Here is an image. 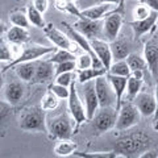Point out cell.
Here are the masks:
<instances>
[{
    "label": "cell",
    "mask_w": 158,
    "mask_h": 158,
    "mask_svg": "<svg viewBox=\"0 0 158 158\" xmlns=\"http://www.w3.org/2000/svg\"><path fill=\"white\" fill-rule=\"evenodd\" d=\"M74 28L79 33H82L88 40L103 38V21L102 20H90L87 17H79L78 21L74 23Z\"/></svg>",
    "instance_id": "obj_11"
},
{
    "label": "cell",
    "mask_w": 158,
    "mask_h": 158,
    "mask_svg": "<svg viewBox=\"0 0 158 158\" xmlns=\"http://www.w3.org/2000/svg\"><path fill=\"white\" fill-rule=\"evenodd\" d=\"M157 21H158V12L157 11H152V13L146 19L133 20V21H128L127 24L132 28L133 34H135V38L140 40L144 34L154 31L156 25H157Z\"/></svg>",
    "instance_id": "obj_12"
},
{
    "label": "cell",
    "mask_w": 158,
    "mask_h": 158,
    "mask_svg": "<svg viewBox=\"0 0 158 158\" xmlns=\"http://www.w3.org/2000/svg\"><path fill=\"white\" fill-rule=\"evenodd\" d=\"M42 31L45 33V36L48 37V40L57 49H65V50L73 52V53H77V50L79 49V46L67 36L66 32L63 33L56 25H53V24H46Z\"/></svg>",
    "instance_id": "obj_9"
},
{
    "label": "cell",
    "mask_w": 158,
    "mask_h": 158,
    "mask_svg": "<svg viewBox=\"0 0 158 158\" xmlns=\"http://www.w3.org/2000/svg\"><path fill=\"white\" fill-rule=\"evenodd\" d=\"M13 61V53L11 44L6 42L4 40L0 38V62H11Z\"/></svg>",
    "instance_id": "obj_36"
},
{
    "label": "cell",
    "mask_w": 158,
    "mask_h": 158,
    "mask_svg": "<svg viewBox=\"0 0 158 158\" xmlns=\"http://www.w3.org/2000/svg\"><path fill=\"white\" fill-rule=\"evenodd\" d=\"M116 7V4L111 3H98L96 6L85 8L81 11V15L83 17H87L90 20H102L104 16H107L110 12L113 11V8ZM81 16V17H82Z\"/></svg>",
    "instance_id": "obj_20"
},
{
    "label": "cell",
    "mask_w": 158,
    "mask_h": 158,
    "mask_svg": "<svg viewBox=\"0 0 158 158\" xmlns=\"http://www.w3.org/2000/svg\"><path fill=\"white\" fill-rule=\"evenodd\" d=\"M75 123L73 121L71 115L59 113L48 118V135L50 140H61V138H71L75 133L74 131Z\"/></svg>",
    "instance_id": "obj_3"
},
{
    "label": "cell",
    "mask_w": 158,
    "mask_h": 158,
    "mask_svg": "<svg viewBox=\"0 0 158 158\" xmlns=\"http://www.w3.org/2000/svg\"><path fill=\"white\" fill-rule=\"evenodd\" d=\"M9 21H11L12 25H16V27H23L27 29L31 27L28 15H27V12H24L23 9H15V11L9 13Z\"/></svg>",
    "instance_id": "obj_30"
},
{
    "label": "cell",
    "mask_w": 158,
    "mask_h": 158,
    "mask_svg": "<svg viewBox=\"0 0 158 158\" xmlns=\"http://www.w3.org/2000/svg\"><path fill=\"white\" fill-rule=\"evenodd\" d=\"M144 58L154 82L158 81V42L154 38L149 40L144 46Z\"/></svg>",
    "instance_id": "obj_17"
},
{
    "label": "cell",
    "mask_w": 158,
    "mask_h": 158,
    "mask_svg": "<svg viewBox=\"0 0 158 158\" xmlns=\"http://www.w3.org/2000/svg\"><path fill=\"white\" fill-rule=\"evenodd\" d=\"M54 3H56V8L58 9V11L74 15V16H77L78 19L82 16L81 11L77 8V6L74 4L73 0H54Z\"/></svg>",
    "instance_id": "obj_32"
},
{
    "label": "cell",
    "mask_w": 158,
    "mask_h": 158,
    "mask_svg": "<svg viewBox=\"0 0 158 158\" xmlns=\"http://www.w3.org/2000/svg\"><path fill=\"white\" fill-rule=\"evenodd\" d=\"M154 96H156V102H157V108H156V113H154V123H153V128H154L156 131H158V81H156Z\"/></svg>",
    "instance_id": "obj_43"
},
{
    "label": "cell",
    "mask_w": 158,
    "mask_h": 158,
    "mask_svg": "<svg viewBox=\"0 0 158 158\" xmlns=\"http://www.w3.org/2000/svg\"><path fill=\"white\" fill-rule=\"evenodd\" d=\"M7 31H8L7 24L4 23V21H2V20H0V38L4 37V34L7 33Z\"/></svg>",
    "instance_id": "obj_45"
},
{
    "label": "cell",
    "mask_w": 158,
    "mask_h": 158,
    "mask_svg": "<svg viewBox=\"0 0 158 158\" xmlns=\"http://www.w3.org/2000/svg\"><path fill=\"white\" fill-rule=\"evenodd\" d=\"M108 73L113 74V75H118V77H129L132 71L129 66H128L127 59H117V61H113L111 63L110 69H108Z\"/></svg>",
    "instance_id": "obj_28"
},
{
    "label": "cell",
    "mask_w": 158,
    "mask_h": 158,
    "mask_svg": "<svg viewBox=\"0 0 158 158\" xmlns=\"http://www.w3.org/2000/svg\"><path fill=\"white\" fill-rule=\"evenodd\" d=\"M24 94H25V86L24 82L20 81H11L4 85L3 87V98L6 103L11 106H16L23 100Z\"/></svg>",
    "instance_id": "obj_14"
},
{
    "label": "cell",
    "mask_w": 158,
    "mask_h": 158,
    "mask_svg": "<svg viewBox=\"0 0 158 158\" xmlns=\"http://www.w3.org/2000/svg\"><path fill=\"white\" fill-rule=\"evenodd\" d=\"M83 100H85V107H86V112H87V118L88 121L94 117V115L96 113V111L100 108L99 106V99L96 95V90H95V82L90 81L83 83Z\"/></svg>",
    "instance_id": "obj_13"
},
{
    "label": "cell",
    "mask_w": 158,
    "mask_h": 158,
    "mask_svg": "<svg viewBox=\"0 0 158 158\" xmlns=\"http://www.w3.org/2000/svg\"><path fill=\"white\" fill-rule=\"evenodd\" d=\"M141 120V113L138 108L135 106L133 102L125 100L123 102L121 107L118 108L117 113V121H116V128L117 131H128L131 128L136 127Z\"/></svg>",
    "instance_id": "obj_6"
},
{
    "label": "cell",
    "mask_w": 158,
    "mask_h": 158,
    "mask_svg": "<svg viewBox=\"0 0 158 158\" xmlns=\"http://www.w3.org/2000/svg\"><path fill=\"white\" fill-rule=\"evenodd\" d=\"M125 59H127V62H128V66H129L131 71H135V70H145V69H148L145 58L142 57V56H140L138 53H131Z\"/></svg>",
    "instance_id": "obj_31"
},
{
    "label": "cell",
    "mask_w": 158,
    "mask_h": 158,
    "mask_svg": "<svg viewBox=\"0 0 158 158\" xmlns=\"http://www.w3.org/2000/svg\"><path fill=\"white\" fill-rule=\"evenodd\" d=\"M46 111L41 106H31L20 112L19 128L24 132L34 133H48V118Z\"/></svg>",
    "instance_id": "obj_2"
},
{
    "label": "cell",
    "mask_w": 158,
    "mask_h": 158,
    "mask_svg": "<svg viewBox=\"0 0 158 158\" xmlns=\"http://www.w3.org/2000/svg\"><path fill=\"white\" fill-rule=\"evenodd\" d=\"M59 100H61V99H59L52 90H48L45 95L42 96L40 106H41L42 110L46 111V112L48 111H54V110H57V108H58Z\"/></svg>",
    "instance_id": "obj_29"
},
{
    "label": "cell",
    "mask_w": 158,
    "mask_h": 158,
    "mask_svg": "<svg viewBox=\"0 0 158 158\" xmlns=\"http://www.w3.org/2000/svg\"><path fill=\"white\" fill-rule=\"evenodd\" d=\"M133 103H135V106L138 108L141 116H144V117L154 116L156 108H157V102H156V96L153 95V94L141 91L135 98Z\"/></svg>",
    "instance_id": "obj_18"
},
{
    "label": "cell",
    "mask_w": 158,
    "mask_h": 158,
    "mask_svg": "<svg viewBox=\"0 0 158 158\" xmlns=\"http://www.w3.org/2000/svg\"><path fill=\"white\" fill-rule=\"evenodd\" d=\"M33 62L34 61L23 62L13 67L15 71H16V75L19 77V79H21L23 82H28V83L32 82L34 74H36V63H33Z\"/></svg>",
    "instance_id": "obj_24"
},
{
    "label": "cell",
    "mask_w": 158,
    "mask_h": 158,
    "mask_svg": "<svg viewBox=\"0 0 158 158\" xmlns=\"http://www.w3.org/2000/svg\"><path fill=\"white\" fill-rule=\"evenodd\" d=\"M6 37H7V41L8 42H12V44H23L28 42L31 40V33L27 28H23V27H16L13 25L12 28H9L7 33H6Z\"/></svg>",
    "instance_id": "obj_22"
},
{
    "label": "cell",
    "mask_w": 158,
    "mask_h": 158,
    "mask_svg": "<svg viewBox=\"0 0 158 158\" xmlns=\"http://www.w3.org/2000/svg\"><path fill=\"white\" fill-rule=\"evenodd\" d=\"M57 50V48H50V46H42V45H32V46H28V48H24L21 54L15 58L13 61H11L8 65L4 66L3 69V73L6 74L8 70L13 69L19 63H23V62H31V61H37L40 58H44L52 54Z\"/></svg>",
    "instance_id": "obj_7"
},
{
    "label": "cell",
    "mask_w": 158,
    "mask_h": 158,
    "mask_svg": "<svg viewBox=\"0 0 158 158\" xmlns=\"http://www.w3.org/2000/svg\"><path fill=\"white\" fill-rule=\"evenodd\" d=\"M67 107H69V113L71 115L74 123H75L74 131L77 133L78 128L81 127L83 123L88 121V118H87L85 103H83V100L79 98V94L75 88V81H74L70 86V95H69V99H67Z\"/></svg>",
    "instance_id": "obj_8"
},
{
    "label": "cell",
    "mask_w": 158,
    "mask_h": 158,
    "mask_svg": "<svg viewBox=\"0 0 158 158\" xmlns=\"http://www.w3.org/2000/svg\"><path fill=\"white\" fill-rule=\"evenodd\" d=\"M107 69L102 67V69H95V67H90V69H86V70H81V71H77V81L83 85L86 82H90V81H95L98 77H102V75H106L107 74Z\"/></svg>",
    "instance_id": "obj_25"
},
{
    "label": "cell",
    "mask_w": 158,
    "mask_h": 158,
    "mask_svg": "<svg viewBox=\"0 0 158 158\" xmlns=\"http://www.w3.org/2000/svg\"><path fill=\"white\" fill-rule=\"evenodd\" d=\"M90 45L92 48L94 53L96 54V57L102 61L103 66L108 70L111 63L113 62V56L111 52L110 42L106 41L104 38H92V40H90Z\"/></svg>",
    "instance_id": "obj_15"
},
{
    "label": "cell",
    "mask_w": 158,
    "mask_h": 158,
    "mask_svg": "<svg viewBox=\"0 0 158 158\" xmlns=\"http://www.w3.org/2000/svg\"><path fill=\"white\" fill-rule=\"evenodd\" d=\"M95 90L99 99V106L100 107H115L116 106V95L111 86L110 81L106 75L98 77L95 81Z\"/></svg>",
    "instance_id": "obj_10"
},
{
    "label": "cell",
    "mask_w": 158,
    "mask_h": 158,
    "mask_svg": "<svg viewBox=\"0 0 158 158\" xmlns=\"http://www.w3.org/2000/svg\"><path fill=\"white\" fill-rule=\"evenodd\" d=\"M75 58H77L75 53L65 50V49H57L54 53H52V56L49 57L48 59L52 63L56 65V63H61V62H65V61H74Z\"/></svg>",
    "instance_id": "obj_33"
},
{
    "label": "cell",
    "mask_w": 158,
    "mask_h": 158,
    "mask_svg": "<svg viewBox=\"0 0 158 158\" xmlns=\"http://www.w3.org/2000/svg\"><path fill=\"white\" fill-rule=\"evenodd\" d=\"M54 70H56L54 63H52L49 59L38 61L36 63V74H34L31 85H45V83L52 82V79L56 78Z\"/></svg>",
    "instance_id": "obj_16"
},
{
    "label": "cell",
    "mask_w": 158,
    "mask_h": 158,
    "mask_svg": "<svg viewBox=\"0 0 158 158\" xmlns=\"http://www.w3.org/2000/svg\"><path fill=\"white\" fill-rule=\"evenodd\" d=\"M77 142L73 141L71 138H61V140H57L56 145L53 148V152L58 157H69L73 156L77 152Z\"/></svg>",
    "instance_id": "obj_21"
},
{
    "label": "cell",
    "mask_w": 158,
    "mask_h": 158,
    "mask_svg": "<svg viewBox=\"0 0 158 158\" xmlns=\"http://www.w3.org/2000/svg\"><path fill=\"white\" fill-rule=\"evenodd\" d=\"M153 9L146 6L145 3L142 4H138V6H136L135 11H133V16H135V20H142V19H146L149 15L152 13Z\"/></svg>",
    "instance_id": "obj_39"
},
{
    "label": "cell",
    "mask_w": 158,
    "mask_h": 158,
    "mask_svg": "<svg viewBox=\"0 0 158 158\" xmlns=\"http://www.w3.org/2000/svg\"><path fill=\"white\" fill-rule=\"evenodd\" d=\"M142 85H144V79H138L136 77H133L132 74L128 77V82H127V99L129 102H133L135 98L141 92L142 90Z\"/></svg>",
    "instance_id": "obj_26"
},
{
    "label": "cell",
    "mask_w": 158,
    "mask_h": 158,
    "mask_svg": "<svg viewBox=\"0 0 158 158\" xmlns=\"http://www.w3.org/2000/svg\"><path fill=\"white\" fill-rule=\"evenodd\" d=\"M142 3H145L146 6H149L153 11L158 12V0H141Z\"/></svg>",
    "instance_id": "obj_44"
},
{
    "label": "cell",
    "mask_w": 158,
    "mask_h": 158,
    "mask_svg": "<svg viewBox=\"0 0 158 158\" xmlns=\"http://www.w3.org/2000/svg\"><path fill=\"white\" fill-rule=\"evenodd\" d=\"M98 3H111V4H116V6H118L123 0H96Z\"/></svg>",
    "instance_id": "obj_47"
},
{
    "label": "cell",
    "mask_w": 158,
    "mask_h": 158,
    "mask_svg": "<svg viewBox=\"0 0 158 158\" xmlns=\"http://www.w3.org/2000/svg\"><path fill=\"white\" fill-rule=\"evenodd\" d=\"M92 63H94V57L91 56L90 53L83 52V54H81L79 57L75 58V67H77V71L86 70V69L92 67Z\"/></svg>",
    "instance_id": "obj_34"
},
{
    "label": "cell",
    "mask_w": 158,
    "mask_h": 158,
    "mask_svg": "<svg viewBox=\"0 0 158 158\" xmlns=\"http://www.w3.org/2000/svg\"><path fill=\"white\" fill-rule=\"evenodd\" d=\"M124 2L118 4V9H113L103 20V38L108 42H112L118 37L121 27L124 24Z\"/></svg>",
    "instance_id": "obj_5"
},
{
    "label": "cell",
    "mask_w": 158,
    "mask_h": 158,
    "mask_svg": "<svg viewBox=\"0 0 158 158\" xmlns=\"http://www.w3.org/2000/svg\"><path fill=\"white\" fill-rule=\"evenodd\" d=\"M9 106L11 104H6V103H0V121H4L6 118L9 116V113H11V111H9Z\"/></svg>",
    "instance_id": "obj_42"
},
{
    "label": "cell",
    "mask_w": 158,
    "mask_h": 158,
    "mask_svg": "<svg viewBox=\"0 0 158 158\" xmlns=\"http://www.w3.org/2000/svg\"><path fill=\"white\" fill-rule=\"evenodd\" d=\"M150 146H152L150 137L145 135L144 132H136L118 138L115 146H113V152L121 154L124 158L136 157V156L140 157L141 153L149 150Z\"/></svg>",
    "instance_id": "obj_1"
},
{
    "label": "cell",
    "mask_w": 158,
    "mask_h": 158,
    "mask_svg": "<svg viewBox=\"0 0 158 158\" xmlns=\"http://www.w3.org/2000/svg\"><path fill=\"white\" fill-rule=\"evenodd\" d=\"M73 156L82 157V158H118V157H123L121 154H118V153L113 152V150L112 152H96V153H78V152H75Z\"/></svg>",
    "instance_id": "obj_35"
},
{
    "label": "cell",
    "mask_w": 158,
    "mask_h": 158,
    "mask_svg": "<svg viewBox=\"0 0 158 158\" xmlns=\"http://www.w3.org/2000/svg\"><path fill=\"white\" fill-rule=\"evenodd\" d=\"M49 90H52L59 99H69V95H70V87L58 85V83L54 82L53 85H50Z\"/></svg>",
    "instance_id": "obj_40"
},
{
    "label": "cell",
    "mask_w": 158,
    "mask_h": 158,
    "mask_svg": "<svg viewBox=\"0 0 158 158\" xmlns=\"http://www.w3.org/2000/svg\"><path fill=\"white\" fill-rule=\"evenodd\" d=\"M27 15H28V19H29V23H31V25L36 27L38 29H44V28H45L46 23H45V19H44V13L40 12L38 9L33 6V4L28 6Z\"/></svg>",
    "instance_id": "obj_27"
},
{
    "label": "cell",
    "mask_w": 158,
    "mask_h": 158,
    "mask_svg": "<svg viewBox=\"0 0 158 158\" xmlns=\"http://www.w3.org/2000/svg\"><path fill=\"white\" fill-rule=\"evenodd\" d=\"M32 4L34 7H36L40 12H42V13H45L48 11V8H49V0H32Z\"/></svg>",
    "instance_id": "obj_41"
},
{
    "label": "cell",
    "mask_w": 158,
    "mask_h": 158,
    "mask_svg": "<svg viewBox=\"0 0 158 158\" xmlns=\"http://www.w3.org/2000/svg\"><path fill=\"white\" fill-rule=\"evenodd\" d=\"M77 79V74H74V71H69V73H62L59 75H56V83L58 85H62V86H66V87H70L71 83Z\"/></svg>",
    "instance_id": "obj_37"
},
{
    "label": "cell",
    "mask_w": 158,
    "mask_h": 158,
    "mask_svg": "<svg viewBox=\"0 0 158 158\" xmlns=\"http://www.w3.org/2000/svg\"><path fill=\"white\" fill-rule=\"evenodd\" d=\"M118 111L115 107H100L91 118V127L96 135H103L116 128Z\"/></svg>",
    "instance_id": "obj_4"
},
{
    "label": "cell",
    "mask_w": 158,
    "mask_h": 158,
    "mask_svg": "<svg viewBox=\"0 0 158 158\" xmlns=\"http://www.w3.org/2000/svg\"><path fill=\"white\" fill-rule=\"evenodd\" d=\"M111 52L113 56V61L117 59H125L131 54V45L124 38H116L115 41L110 42Z\"/></svg>",
    "instance_id": "obj_23"
},
{
    "label": "cell",
    "mask_w": 158,
    "mask_h": 158,
    "mask_svg": "<svg viewBox=\"0 0 158 158\" xmlns=\"http://www.w3.org/2000/svg\"><path fill=\"white\" fill-rule=\"evenodd\" d=\"M54 73L56 75H59L62 73H69V71H77V67H75V59L74 61H65V62H61V63H56L54 65Z\"/></svg>",
    "instance_id": "obj_38"
},
{
    "label": "cell",
    "mask_w": 158,
    "mask_h": 158,
    "mask_svg": "<svg viewBox=\"0 0 158 158\" xmlns=\"http://www.w3.org/2000/svg\"><path fill=\"white\" fill-rule=\"evenodd\" d=\"M3 75H4L3 70H0V91H3V87H4V78H3Z\"/></svg>",
    "instance_id": "obj_48"
},
{
    "label": "cell",
    "mask_w": 158,
    "mask_h": 158,
    "mask_svg": "<svg viewBox=\"0 0 158 158\" xmlns=\"http://www.w3.org/2000/svg\"><path fill=\"white\" fill-rule=\"evenodd\" d=\"M73 2H75V0H73Z\"/></svg>",
    "instance_id": "obj_49"
},
{
    "label": "cell",
    "mask_w": 158,
    "mask_h": 158,
    "mask_svg": "<svg viewBox=\"0 0 158 158\" xmlns=\"http://www.w3.org/2000/svg\"><path fill=\"white\" fill-rule=\"evenodd\" d=\"M107 79L110 81L111 86L115 91V95H116V106L115 108L118 111V108L121 107L123 104V98L125 95V91H127V82H128V78L127 77H118V75H113V74H110L107 71L106 74Z\"/></svg>",
    "instance_id": "obj_19"
},
{
    "label": "cell",
    "mask_w": 158,
    "mask_h": 158,
    "mask_svg": "<svg viewBox=\"0 0 158 158\" xmlns=\"http://www.w3.org/2000/svg\"><path fill=\"white\" fill-rule=\"evenodd\" d=\"M144 73H145V70H135V71H132V75L138 79H144V77H145Z\"/></svg>",
    "instance_id": "obj_46"
}]
</instances>
